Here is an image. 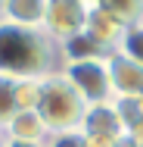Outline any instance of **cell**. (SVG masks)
<instances>
[{"instance_id": "cell-5", "label": "cell", "mask_w": 143, "mask_h": 147, "mask_svg": "<svg viewBox=\"0 0 143 147\" xmlns=\"http://www.w3.org/2000/svg\"><path fill=\"white\" fill-rule=\"evenodd\" d=\"M106 66H109V82H112V97L115 100H134V97H143V66L134 63L124 53H109L106 57Z\"/></svg>"}, {"instance_id": "cell-9", "label": "cell", "mask_w": 143, "mask_h": 147, "mask_svg": "<svg viewBox=\"0 0 143 147\" xmlns=\"http://www.w3.org/2000/svg\"><path fill=\"white\" fill-rule=\"evenodd\" d=\"M47 125L41 122V116L28 110V113H16V116L6 122L3 128V138L6 141H25V144H44L47 141Z\"/></svg>"}, {"instance_id": "cell-10", "label": "cell", "mask_w": 143, "mask_h": 147, "mask_svg": "<svg viewBox=\"0 0 143 147\" xmlns=\"http://www.w3.org/2000/svg\"><path fill=\"white\" fill-rule=\"evenodd\" d=\"M100 9H103L109 19H115L124 31L143 22V3H137V0H103Z\"/></svg>"}, {"instance_id": "cell-3", "label": "cell", "mask_w": 143, "mask_h": 147, "mask_svg": "<svg viewBox=\"0 0 143 147\" xmlns=\"http://www.w3.org/2000/svg\"><path fill=\"white\" fill-rule=\"evenodd\" d=\"M59 72L69 78V85L81 94L87 107H103L115 100L106 59H72V63H62Z\"/></svg>"}, {"instance_id": "cell-18", "label": "cell", "mask_w": 143, "mask_h": 147, "mask_svg": "<svg viewBox=\"0 0 143 147\" xmlns=\"http://www.w3.org/2000/svg\"><path fill=\"white\" fill-rule=\"evenodd\" d=\"M0 22H3V16H0Z\"/></svg>"}, {"instance_id": "cell-7", "label": "cell", "mask_w": 143, "mask_h": 147, "mask_svg": "<svg viewBox=\"0 0 143 147\" xmlns=\"http://www.w3.org/2000/svg\"><path fill=\"white\" fill-rule=\"evenodd\" d=\"M84 34L96 44V47H103L106 53H115L118 44H121V38H124V28L100 9V3H90V19H87Z\"/></svg>"}, {"instance_id": "cell-14", "label": "cell", "mask_w": 143, "mask_h": 147, "mask_svg": "<svg viewBox=\"0 0 143 147\" xmlns=\"http://www.w3.org/2000/svg\"><path fill=\"white\" fill-rule=\"evenodd\" d=\"M44 82V78H41ZM41 82H16V110L28 113L37 110V97H41Z\"/></svg>"}, {"instance_id": "cell-15", "label": "cell", "mask_w": 143, "mask_h": 147, "mask_svg": "<svg viewBox=\"0 0 143 147\" xmlns=\"http://www.w3.org/2000/svg\"><path fill=\"white\" fill-rule=\"evenodd\" d=\"M44 147H84V135H81V131H59V135H47Z\"/></svg>"}, {"instance_id": "cell-17", "label": "cell", "mask_w": 143, "mask_h": 147, "mask_svg": "<svg viewBox=\"0 0 143 147\" xmlns=\"http://www.w3.org/2000/svg\"><path fill=\"white\" fill-rule=\"evenodd\" d=\"M0 147H3V131H0Z\"/></svg>"}, {"instance_id": "cell-4", "label": "cell", "mask_w": 143, "mask_h": 147, "mask_svg": "<svg viewBox=\"0 0 143 147\" xmlns=\"http://www.w3.org/2000/svg\"><path fill=\"white\" fill-rule=\"evenodd\" d=\"M87 19H90V3L81 0H47V13H44V25L56 44H65L72 38H78L87 28Z\"/></svg>"}, {"instance_id": "cell-1", "label": "cell", "mask_w": 143, "mask_h": 147, "mask_svg": "<svg viewBox=\"0 0 143 147\" xmlns=\"http://www.w3.org/2000/svg\"><path fill=\"white\" fill-rule=\"evenodd\" d=\"M62 69V50L44 28L0 22V75L13 82H41Z\"/></svg>"}, {"instance_id": "cell-2", "label": "cell", "mask_w": 143, "mask_h": 147, "mask_svg": "<svg viewBox=\"0 0 143 147\" xmlns=\"http://www.w3.org/2000/svg\"><path fill=\"white\" fill-rule=\"evenodd\" d=\"M41 122L47 125L50 135L59 131H81L87 103L81 100V94L69 85V78L62 72H53L41 82V97H37V110H34Z\"/></svg>"}, {"instance_id": "cell-6", "label": "cell", "mask_w": 143, "mask_h": 147, "mask_svg": "<svg viewBox=\"0 0 143 147\" xmlns=\"http://www.w3.org/2000/svg\"><path fill=\"white\" fill-rule=\"evenodd\" d=\"M81 135H84V138H103V141H118V138H124V125H121V119H118L115 103L87 107L84 122H81Z\"/></svg>"}, {"instance_id": "cell-11", "label": "cell", "mask_w": 143, "mask_h": 147, "mask_svg": "<svg viewBox=\"0 0 143 147\" xmlns=\"http://www.w3.org/2000/svg\"><path fill=\"white\" fill-rule=\"evenodd\" d=\"M115 110H118V119L124 125V135H137L143 131V97H134V100H112Z\"/></svg>"}, {"instance_id": "cell-16", "label": "cell", "mask_w": 143, "mask_h": 147, "mask_svg": "<svg viewBox=\"0 0 143 147\" xmlns=\"http://www.w3.org/2000/svg\"><path fill=\"white\" fill-rule=\"evenodd\" d=\"M3 147H44V144H25V141H6L3 138Z\"/></svg>"}, {"instance_id": "cell-13", "label": "cell", "mask_w": 143, "mask_h": 147, "mask_svg": "<svg viewBox=\"0 0 143 147\" xmlns=\"http://www.w3.org/2000/svg\"><path fill=\"white\" fill-rule=\"evenodd\" d=\"M118 53H124V57H131L134 63L143 66V22L124 31V38H121V44H118Z\"/></svg>"}, {"instance_id": "cell-12", "label": "cell", "mask_w": 143, "mask_h": 147, "mask_svg": "<svg viewBox=\"0 0 143 147\" xmlns=\"http://www.w3.org/2000/svg\"><path fill=\"white\" fill-rule=\"evenodd\" d=\"M16 113H19L16 110V82L6 78V75H0V131L6 128V122Z\"/></svg>"}, {"instance_id": "cell-8", "label": "cell", "mask_w": 143, "mask_h": 147, "mask_svg": "<svg viewBox=\"0 0 143 147\" xmlns=\"http://www.w3.org/2000/svg\"><path fill=\"white\" fill-rule=\"evenodd\" d=\"M44 13H47V0H3L0 3L3 22L22 25V28H41Z\"/></svg>"}]
</instances>
